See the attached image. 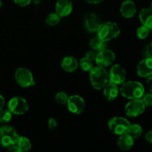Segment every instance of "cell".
Listing matches in <instances>:
<instances>
[{"instance_id": "obj_18", "label": "cell", "mask_w": 152, "mask_h": 152, "mask_svg": "<svg viewBox=\"0 0 152 152\" xmlns=\"http://www.w3.org/2000/svg\"><path fill=\"white\" fill-rule=\"evenodd\" d=\"M61 67L66 72H73L79 67V62L74 56H65L61 62Z\"/></svg>"}, {"instance_id": "obj_20", "label": "cell", "mask_w": 152, "mask_h": 152, "mask_svg": "<svg viewBox=\"0 0 152 152\" xmlns=\"http://www.w3.org/2000/svg\"><path fill=\"white\" fill-rule=\"evenodd\" d=\"M89 45L91 48L92 50H95L96 52H99L101 50L106 49V42L103 41L100 38L96 37L91 39L90 42H89Z\"/></svg>"}, {"instance_id": "obj_32", "label": "cell", "mask_w": 152, "mask_h": 152, "mask_svg": "<svg viewBox=\"0 0 152 152\" xmlns=\"http://www.w3.org/2000/svg\"><path fill=\"white\" fill-rule=\"evenodd\" d=\"M96 54H97V53H96V51H95V50H90V51H88L87 53H86V57L88 58L91 60L94 61L95 58H96Z\"/></svg>"}, {"instance_id": "obj_6", "label": "cell", "mask_w": 152, "mask_h": 152, "mask_svg": "<svg viewBox=\"0 0 152 152\" xmlns=\"http://www.w3.org/2000/svg\"><path fill=\"white\" fill-rule=\"evenodd\" d=\"M7 109L13 114L22 115L29 109V105L25 99L21 96H14L9 100Z\"/></svg>"}, {"instance_id": "obj_19", "label": "cell", "mask_w": 152, "mask_h": 152, "mask_svg": "<svg viewBox=\"0 0 152 152\" xmlns=\"http://www.w3.org/2000/svg\"><path fill=\"white\" fill-rule=\"evenodd\" d=\"M140 20L142 25L147 27L149 30L152 29V9L145 7L140 10L139 14Z\"/></svg>"}, {"instance_id": "obj_21", "label": "cell", "mask_w": 152, "mask_h": 152, "mask_svg": "<svg viewBox=\"0 0 152 152\" xmlns=\"http://www.w3.org/2000/svg\"><path fill=\"white\" fill-rule=\"evenodd\" d=\"M16 145L19 148L21 152H25L29 151L31 148V142L28 138L25 137L19 136Z\"/></svg>"}, {"instance_id": "obj_7", "label": "cell", "mask_w": 152, "mask_h": 152, "mask_svg": "<svg viewBox=\"0 0 152 152\" xmlns=\"http://www.w3.org/2000/svg\"><path fill=\"white\" fill-rule=\"evenodd\" d=\"M15 80L19 86L22 88H28L35 85L32 73L28 68H18L15 72Z\"/></svg>"}, {"instance_id": "obj_1", "label": "cell", "mask_w": 152, "mask_h": 152, "mask_svg": "<svg viewBox=\"0 0 152 152\" xmlns=\"http://www.w3.org/2000/svg\"><path fill=\"white\" fill-rule=\"evenodd\" d=\"M120 92L123 97L129 99H141L145 93V88L137 81L124 82L120 87Z\"/></svg>"}, {"instance_id": "obj_4", "label": "cell", "mask_w": 152, "mask_h": 152, "mask_svg": "<svg viewBox=\"0 0 152 152\" xmlns=\"http://www.w3.org/2000/svg\"><path fill=\"white\" fill-rule=\"evenodd\" d=\"M19 134L13 127L3 126L0 127V145L4 148H9L16 143Z\"/></svg>"}, {"instance_id": "obj_29", "label": "cell", "mask_w": 152, "mask_h": 152, "mask_svg": "<svg viewBox=\"0 0 152 152\" xmlns=\"http://www.w3.org/2000/svg\"><path fill=\"white\" fill-rule=\"evenodd\" d=\"M145 55L146 57L152 58V41L150 42L148 45H146L145 48Z\"/></svg>"}, {"instance_id": "obj_11", "label": "cell", "mask_w": 152, "mask_h": 152, "mask_svg": "<svg viewBox=\"0 0 152 152\" xmlns=\"http://www.w3.org/2000/svg\"><path fill=\"white\" fill-rule=\"evenodd\" d=\"M114 60H115V53H114V51L108 49H105L98 52L94 62L98 66L106 68L110 66Z\"/></svg>"}, {"instance_id": "obj_3", "label": "cell", "mask_w": 152, "mask_h": 152, "mask_svg": "<svg viewBox=\"0 0 152 152\" xmlns=\"http://www.w3.org/2000/svg\"><path fill=\"white\" fill-rule=\"evenodd\" d=\"M97 37L105 42H108L118 37L120 34V28L117 24L112 22L101 23L96 31Z\"/></svg>"}, {"instance_id": "obj_33", "label": "cell", "mask_w": 152, "mask_h": 152, "mask_svg": "<svg viewBox=\"0 0 152 152\" xmlns=\"http://www.w3.org/2000/svg\"><path fill=\"white\" fill-rule=\"evenodd\" d=\"M147 86L148 88V90L152 92V75L150 77H147V81H146Z\"/></svg>"}, {"instance_id": "obj_23", "label": "cell", "mask_w": 152, "mask_h": 152, "mask_svg": "<svg viewBox=\"0 0 152 152\" xmlns=\"http://www.w3.org/2000/svg\"><path fill=\"white\" fill-rule=\"evenodd\" d=\"M61 20V17L55 12V13H50L47 16L45 19V23L49 26H56L59 23Z\"/></svg>"}, {"instance_id": "obj_15", "label": "cell", "mask_w": 152, "mask_h": 152, "mask_svg": "<svg viewBox=\"0 0 152 152\" xmlns=\"http://www.w3.org/2000/svg\"><path fill=\"white\" fill-rule=\"evenodd\" d=\"M100 24V20L95 13H88L85 16V26L90 32H95L97 31Z\"/></svg>"}, {"instance_id": "obj_13", "label": "cell", "mask_w": 152, "mask_h": 152, "mask_svg": "<svg viewBox=\"0 0 152 152\" xmlns=\"http://www.w3.org/2000/svg\"><path fill=\"white\" fill-rule=\"evenodd\" d=\"M139 77L147 78L152 75V58L146 57L139 62L137 67Z\"/></svg>"}, {"instance_id": "obj_9", "label": "cell", "mask_w": 152, "mask_h": 152, "mask_svg": "<svg viewBox=\"0 0 152 152\" xmlns=\"http://www.w3.org/2000/svg\"><path fill=\"white\" fill-rule=\"evenodd\" d=\"M66 105L68 111L74 114H82L86 108L84 99L80 95H72L68 96Z\"/></svg>"}, {"instance_id": "obj_14", "label": "cell", "mask_w": 152, "mask_h": 152, "mask_svg": "<svg viewBox=\"0 0 152 152\" xmlns=\"http://www.w3.org/2000/svg\"><path fill=\"white\" fill-rule=\"evenodd\" d=\"M137 13L136 4L132 0H126L123 1L120 7V13L122 16L126 19L134 17Z\"/></svg>"}, {"instance_id": "obj_39", "label": "cell", "mask_w": 152, "mask_h": 152, "mask_svg": "<svg viewBox=\"0 0 152 152\" xmlns=\"http://www.w3.org/2000/svg\"><path fill=\"white\" fill-rule=\"evenodd\" d=\"M151 9H152V1H151Z\"/></svg>"}, {"instance_id": "obj_34", "label": "cell", "mask_w": 152, "mask_h": 152, "mask_svg": "<svg viewBox=\"0 0 152 152\" xmlns=\"http://www.w3.org/2000/svg\"><path fill=\"white\" fill-rule=\"evenodd\" d=\"M145 140L147 142L152 144V130L147 132V134H145Z\"/></svg>"}, {"instance_id": "obj_30", "label": "cell", "mask_w": 152, "mask_h": 152, "mask_svg": "<svg viewBox=\"0 0 152 152\" xmlns=\"http://www.w3.org/2000/svg\"><path fill=\"white\" fill-rule=\"evenodd\" d=\"M58 124H57V122L56 120H55L54 118H50L48 120V128L50 130H55L57 127Z\"/></svg>"}, {"instance_id": "obj_28", "label": "cell", "mask_w": 152, "mask_h": 152, "mask_svg": "<svg viewBox=\"0 0 152 152\" xmlns=\"http://www.w3.org/2000/svg\"><path fill=\"white\" fill-rule=\"evenodd\" d=\"M142 100L145 106H152V92L143 95L142 97Z\"/></svg>"}, {"instance_id": "obj_25", "label": "cell", "mask_w": 152, "mask_h": 152, "mask_svg": "<svg viewBox=\"0 0 152 152\" xmlns=\"http://www.w3.org/2000/svg\"><path fill=\"white\" fill-rule=\"evenodd\" d=\"M12 117L13 114L8 109H2L0 111V123L6 124L12 120Z\"/></svg>"}, {"instance_id": "obj_36", "label": "cell", "mask_w": 152, "mask_h": 152, "mask_svg": "<svg viewBox=\"0 0 152 152\" xmlns=\"http://www.w3.org/2000/svg\"><path fill=\"white\" fill-rule=\"evenodd\" d=\"M85 1L90 3V4H98V3L101 2L103 0H85Z\"/></svg>"}, {"instance_id": "obj_22", "label": "cell", "mask_w": 152, "mask_h": 152, "mask_svg": "<svg viewBox=\"0 0 152 152\" xmlns=\"http://www.w3.org/2000/svg\"><path fill=\"white\" fill-rule=\"evenodd\" d=\"M127 133L132 135L134 139H137L142 135L143 129H142V126L138 124H131Z\"/></svg>"}, {"instance_id": "obj_8", "label": "cell", "mask_w": 152, "mask_h": 152, "mask_svg": "<svg viewBox=\"0 0 152 152\" xmlns=\"http://www.w3.org/2000/svg\"><path fill=\"white\" fill-rule=\"evenodd\" d=\"M145 105L141 99H130L125 107L126 115L130 117H137L141 115L145 110Z\"/></svg>"}, {"instance_id": "obj_10", "label": "cell", "mask_w": 152, "mask_h": 152, "mask_svg": "<svg viewBox=\"0 0 152 152\" xmlns=\"http://www.w3.org/2000/svg\"><path fill=\"white\" fill-rule=\"evenodd\" d=\"M108 78H109V83H114V84L122 85L126 80V70L123 67L119 64H115L112 65L108 73Z\"/></svg>"}, {"instance_id": "obj_37", "label": "cell", "mask_w": 152, "mask_h": 152, "mask_svg": "<svg viewBox=\"0 0 152 152\" xmlns=\"http://www.w3.org/2000/svg\"><path fill=\"white\" fill-rule=\"evenodd\" d=\"M31 2L34 3V4H39L41 2V0H31Z\"/></svg>"}, {"instance_id": "obj_12", "label": "cell", "mask_w": 152, "mask_h": 152, "mask_svg": "<svg viewBox=\"0 0 152 152\" xmlns=\"http://www.w3.org/2000/svg\"><path fill=\"white\" fill-rule=\"evenodd\" d=\"M73 10V3L71 0H57L55 5V11L62 17L69 16Z\"/></svg>"}, {"instance_id": "obj_27", "label": "cell", "mask_w": 152, "mask_h": 152, "mask_svg": "<svg viewBox=\"0 0 152 152\" xmlns=\"http://www.w3.org/2000/svg\"><path fill=\"white\" fill-rule=\"evenodd\" d=\"M149 35V29L147 27L142 25L137 30V36L140 39H145Z\"/></svg>"}, {"instance_id": "obj_35", "label": "cell", "mask_w": 152, "mask_h": 152, "mask_svg": "<svg viewBox=\"0 0 152 152\" xmlns=\"http://www.w3.org/2000/svg\"><path fill=\"white\" fill-rule=\"evenodd\" d=\"M4 102H5V101H4V96H3L2 95L0 94V111H1V110L3 109V108H4Z\"/></svg>"}, {"instance_id": "obj_24", "label": "cell", "mask_w": 152, "mask_h": 152, "mask_svg": "<svg viewBox=\"0 0 152 152\" xmlns=\"http://www.w3.org/2000/svg\"><path fill=\"white\" fill-rule=\"evenodd\" d=\"M79 66L81 68L83 71L86 72H90L91 70L93 68V61L87 57H83L79 62Z\"/></svg>"}, {"instance_id": "obj_26", "label": "cell", "mask_w": 152, "mask_h": 152, "mask_svg": "<svg viewBox=\"0 0 152 152\" xmlns=\"http://www.w3.org/2000/svg\"><path fill=\"white\" fill-rule=\"evenodd\" d=\"M68 99V94L64 91H59L55 95V100L59 105H65V104H66Z\"/></svg>"}, {"instance_id": "obj_2", "label": "cell", "mask_w": 152, "mask_h": 152, "mask_svg": "<svg viewBox=\"0 0 152 152\" xmlns=\"http://www.w3.org/2000/svg\"><path fill=\"white\" fill-rule=\"evenodd\" d=\"M89 77L91 86L96 90H101L109 82L108 73L105 68L100 66L93 67L89 72Z\"/></svg>"}, {"instance_id": "obj_17", "label": "cell", "mask_w": 152, "mask_h": 152, "mask_svg": "<svg viewBox=\"0 0 152 152\" xmlns=\"http://www.w3.org/2000/svg\"><path fill=\"white\" fill-rule=\"evenodd\" d=\"M134 138L129 134V133H125L120 135L117 140V145L123 151H128L134 146Z\"/></svg>"}, {"instance_id": "obj_5", "label": "cell", "mask_w": 152, "mask_h": 152, "mask_svg": "<svg viewBox=\"0 0 152 152\" xmlns=\"http://www.w3.org/2000/svg\"><path fill=\"white\" fill-rule=\"evenodd\" d=\"M131 123L127 119L122 117H114L108 121V126L109 130L116 135L127 133Z\"/></svg>"}, {"instance_id": "obj_16", "label": "cell", "mask_w": 152, "mask_h": 152, "mask_svg": "<svg viewBox=\"0 0 152 152\" xmlns=\"http://www.w3.org/2000/svg\"><path fill=\"white\" fill-rule=\"evenodd\" d=\"M102 89H103L104 97H105V100L108 101V102H111L117 99L119 92H120L118 86L114 84V83H109V82Z\"/></svg>"}, {"instance_id": "obj_38", "label": "cell", "mask_w": 152, "mask_h": 152, "mask_svg": "<svg viewBox=\"0 0 152 152\" xmlns=\"http://www.w3.org/2000/svg\"><path fill=\"white\" fill-rule=\"evenodd\" d=\"M1 7H2V1H1V0H0V8H1Z\"/></svg>"}, {"instance_id": "obj_31", "label": "cell", "mask_w": 152, "mask_h": 152, "mask_svg": "<svg viewBox=\"0 0 152 152\" xmlns=\"http://www.w3.org/2000/svg\"><path fill=\"white\" fill-rule=\"evenodd\" d=\"M14 3L20 7H25L31 4V0H13Z\"/></svg>"}]
</instances>
